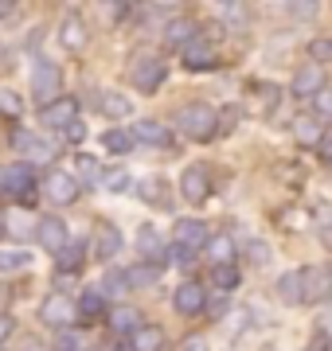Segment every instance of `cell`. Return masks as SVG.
<instances>
[{"label": "cell", "mask_w": 332, "mask_h": 351, "mask_svg": "<svg viewBox=\"0 0 332 351\" xmlns=\"http://www.w3.org/2000/svg\"><path fill=\"white\" fill-rule=\"evenodd\" d=\"M39 320L63 332V324H71V320H75V301H71V297H63V293L43 297V304H39Z\"/></svg>", "instance_id": "8fae6325"}, {"label": "cell", "mask_w": 332, "mask_h": 351, "mask_svg": "<svg viewBox=\"0 0 332 351\" xmlns=\"http://www.w3.org/2000/svg\"><path fill=\"white\" fill-rule=\"evenodd\" d=\"M153 281H156V269H145V265L129 269V285H153Z\"/></svg>", "instance_id": "f35d334b"}, {"label": "cell", "mask_w": 332, "mask_h": 351, "mask_svg": "<svg viewBox=\"0 0 332 351\" xmlns=\"http://www.w3.org/2000/svg\"><path fill=\"white\" fill-rule=\"evenodd\" d=\"M27 82H32V98L43 101V106L63 98V66L55 63V59H47V55H36Z\"/></svg>", "instance_id": "6da1fadb"}, {"label": "cell", "mask_w": 332, "mask_h": 351, "mask_svg": "<svg viewBox=\"0 0 332 351\" xmlns=\"http://www.w3.org/2000/svg\"><path fill=\"white\" fill-rule=\"evenodd\" d=\"M266 351H270V348H266Z\"/></svg>", "instance_id": "816d5d0a"}, {"label": "cell", "mask_w": 332, "mask_h": 351, "mask_svg": "<svg viewBox=\"0 0 332 351\" xmlns=\"http://www.w3.org/2000/svg\"><path fill=\"white\" fill-rule=\"evenodd\" d=\"M313 106H317V113H324V117H332V86H324L317 94V98H313Z\"/></svg>", "instance_id": "60d3db41"}, {"label": "cell", "mask_w": 332, "mask_h": 351, "mask_svg": "<svg viewBox=\"0 0 332 351\" xmlns=\"http://www.w3.org/2000/svg\"><path fill=\"white\" fill-rule=\"evenodd\" d=\"M301 289H305V304L313 301H324L332 293V277L324 265H309V269H301Z\"/></svg>", "instance_id": "e0dca14e"}, {"label": "cell", "mask_w": 332, "mask_h": 351, "mask_svg": "<svg viewBox=\"0 0 332 351\" xmlns=\"http://www.w3.org/2000/svg\"><path fill=\"white\" fill-rule=\"evenodd\" d=\"M12 145L24 152L27 160H32V168H36V164H51V160H55V152H59V149H55V141L39 137V133H27V129H20V133H16Z\"/></svg>", "instance_id": "8992f818"}, {"label": "cell", "mask_w": 332, "mask_h": 351, "mask_svg": "<svg viewBox=\"0 0 332 351\" xmlns=\"http://www.w3.org/2000/svg\"><path fill=\"white\" fill-rule=\"evenodd\" d=\"M63 137L71 141V145H78V141L86 137V125H82V121H71V125L63 129Z\"/></svg>", "instance_id": "b9f144b4"}, {"label": "cell", "mask_w": 332, "mask_h": 351, "mask_svg": "<svg viewBox=\"0 0 332 351\" xmlns=\"http://www.w3.org/2000/svg\"><path fill=\"white\" fill-rule=\"evenodd\" d=\"M289 12L301 16V20H313L317 16V4H289Z\"/></svg>", "instance_id": "f6af8a7d"}, {"label": "cell", "mask_w": 332, "mask_h": 351, "mask_svg": "<svg viewBox=\"0 0 332 351\" xmlns=\"http://www.w3.org/2000/svg\"><path fill=\"white\" fill-rule=\"evenodd\" d=\"M75 172H78V176H75L78 184H90V188H94V184L102 180V168H98V160H94V156H86V152H78Z\"/></svg>", "instance_id": "f1b7e54d"}, {"label": "cell", "mask_w": 332, "mask_h": 351, "mask_svg": "<svg viewBox=\"0 0 332 351\" xmlns=\"http://www.w3.org/2000/svg\"><path fill=\"white\" fill-rule=\"evenodd\" d=\"M20 269H32V250H0V277H12Z\"/></svg>", "instance_id": "484cf974"}, {"label": "cell", "mask_w": 332, "mask_h": 351, "mask_svg": "<svg viewBox=\"0 0 332 351\" xmlns=\"http://www.w3.org/2000/svg\"><path fill=\"white\" fill-rule=\"evenodd\" d=\"M215 285L219 289H235L239 285V269H235V265H215Z\"/></svg>", "instance_id": "d590c367"}, {"label": "cell", "mask_w": 332, "mask_h": 351, "mask_svg": "<svg viewBox=\"0 0 332 351\" xmlns=\"http://www.w3.org/2000/svg\"><path fill=\"white\" fill-rule=\"evenodd\" d=\"M75 313H82L86 320H102V316H106V297H102V289H86V293L78 297Z\"/></svg>", "instance_id": "cb8c5ba5"}, {"label": "cell", "mask_w": 332, "mask_h": 351, "mask_svg": "<svg viewBox=\"0 0 332 351\" xmlns=\"http://www.w3.org/2000/svg\"><path fill=\"white\" fill-rule=\"evenodd\" d=\"M320 160H324V164H332V133H329L324 141H320Z\"/></svg>", "instance_id": "7dc6e473"}, {"label": "cell", "mask_w": 332, "mask_h": 351, "mask_svg": "<svg viewBox=\"0 0 332 351\" xmlns=\"http://www.w3.org/2000/svg\"><path fill=\"white\" fill-rule=\"evenodd\" d=\"M172 239H176L180 250H204L207 242H211V230H207L200 219H176V226H172Z\"/></svg>", "instance_id": "30bf717a"}, {"label": "cell", "mask_w": 332, "mask_h": 351, "mask_svg": "<svg viewBox=\"0 0 332 351\" xmlns=\"http://www.w3.org/2000/svg\"><path fill=\"white\" fill-rule=\"evenodd\" d=\"M165 75H168V66H165V59H156V55H137L133 66H129V82H133V90H141V94H156V90L165 86Z\"/></svg>", "instance_id": "3957f363"}, {"label": "cell", "mask_w": 332, "mask_h": 351, "mask_svg": "<svg viewBox=\"0 0 332 351\" xmlns=\"http://www.w3.org/2000/svg\"><path fill=\"white\" fill-rule=\"evenodd\" d=\"M141 199H145V203H168L165 180H161V176H149V180L141 184Z\"/></svg>", "instance_id": "1f68e13d"}, {"label": "cell", "mask_w": 332, "mask_h": 351, "mask_svg": "<svg viewBox=\"0 0 332 351\" xmlns=\"http://www.w3.org/2000/svg\"><path fill=\"white\" fill-rule=\"evenodd\" d=\"M8 12H12V4H4V0H0V20H4Z\"/></svg>", "instance_id": "681fc988"}, {"label": "cell", "mask_w": 332, "mask_h": 351, "mask_svg": "<svg viewBox=\"0 0 332 351\" xmlns=\"http://www.w3.org/2000/svg\"><path fill=\"white\" fill-rule=\"evenodd\" d=\"M36 242L47 254H59L67 242H71V230H67V223L59 219V215H43V219L36 223Z\"/></svg>", "instance_id": "52a82bcc"}, {"label": "cell", "mask_w": 332, "mask_h": 351, "mask_svg": "<svg viewBox=\"0 0 332 351\" xmlns=\"http://www.w3.org/2000/svg\"><path fill=\"white\" fill-rule=\"evenodd\" d=\"M55 348H59V351H78V336H75V332H59Z\"/></svg>", "instance_id": "7bdbcfd3"}, {"label": "cell", "mask_w": 332, "mask_h": 351, "mask_svg": "<svg viewBox=\"0 0 332 351\" xmlns=\"http://www.w3.org/2000/svg\"><path fill=\"white\" fill-rule=\"evenodd\" d=\"M126 289H129V277H126V274H106L102 297H106V293H126Z\"/></svg>", "instance_id": "74e56055"}, {"label": "cell", "mask_w": 332, "mask_h": 351, "mask_svg": "<svg viewBox=\"0 0 332 351\" xmlns=\"http://www.w3.org/2000/svg\"><path fill=\"white\" fill-rule=\"evenodd\" d=\"M172 308H176L180 316H200L207 308V293L200 281H184V285L172 293Z\"/></svg>", "instance_id": "7c38bea8"}, {"label": "cell", "mask_w": 332, "mask_h": 351, "mask_svg": "<svg viewBox=\"0 0 332 351\" xmlns=\"http://www.w3.org/2000/svg\"><path fill=\"white\" fill-rule=\"evenodd\" d=\"M294 137H297V145H320L324 141V129H320V121L317 117H297L294 121Z\"/></svg>", "instance_id": "d4e9b609"}, {"label": "cell", "mask_w": 332, "mask_h": 351, "mask_svg": "<svg viewBox=\"0 0 332 351\" xmlns=\"http://www.w3.org/2000/svg\"><path fill=\"white\" fill-rule=\"evenodd\" d=\"M246 258H250V262L254 265H266L270 262V250H266V242H246Z\"/></svg>", "instance_id": "8d00e7d4"}, {"label": "cell", "mask_w": 332, "mask_h": 351, "mask_svg": "<svg viewBox=\"0 0 332 351\" xmlns=\"http://www.w3.org/2000/svg\"><path fill=\"white\" fill-rule=\"evenodd\" d=\"M137 250H141V258H149V262H165V258H168L165 234H161L153 223H141L137 226Z\"/></svg>", "instance_id": "ac0fdd59"}, {"label": "cell", "mask_w": 332, "mask_h": 351, "mask_svg": "<svg viewBox=\"0 0 332 351\" xmlns=\"http://www.w3.org/2000/svg\"><path fill=\"white\" fill-rule=\"evenodd\" d=\"M180 195L192 203V207L207 203V195H211V172H207L204 164H188L180 172Z\"/></svg>", "instance_id": "5b68a950"}, {"label": "cell", "mask_w": 332, "mask_h": 351, "mask_svg": "<svg viewBox=\"0 0 332 351\" xmlns=\"http://www.w3.org/2000/svg\"><path fill=\"white\" fill-rule=\"evenodd\" d=\"M192 39H195V24H192V20H172V24L165 27V43H168V47L184 51Z\"/></svg>", "instance_id": "603a6c76"}, {"label": "cell", "mask_w": 332, "mask_h": 351, "mask_svg": "<svg viewBox=\"0 0 332 351\" xmlns=\"http://www.w3.org/2000/svg\"><path fill=\"white\" fill-rule=\"evenodd\" d=\"M309 59H313V63H332V39H313V43H309Z\"/></svg>", "instance_id": "e575fe53"}, {"label": "cell", "mask_w": 332, "mask_h": 351, "mask_svg": "<svg viewBox=\"0 0 332 351\" xmlns=\"http://www.w3.org/2000/svg\"><path fill=\"white\" fill-rule=\"evenodd\" d=\"M133 141H145L153 149H172V133H168L165 121H153V117H141L133 121Z\"/></svg>", "instance_id": "d6986e66"}, {"label": "cell", "mask_w": 332, "mask_h": 351, "mask_svg": "<svg viewBox=\"0 0 332 351\" xmlns=\"http://www.w3.org/2000/svg\"><path fill=\"white\" fill-rule=\"evenodd\" d=\"M86 39H90V32L78 16H67L63 24H59V43H63V51H82Z\"/></svg>", "instance_id": "ffe728a7"}, {"label": "cell", "mask_w": 332, "mask_h": 351, "mask_svg": "<svg viewBox=\"0 0 332 351\" xmlns=\"http://www.w3.org/2000/svg\"><path fill=\"white\" fill-rule=\"evenodd\" d=\"M207 308H211V313H215V316H223V313H227V301H211V304H207Z\"/></svg>", "instance_id": "c3c4849f"}, {"label": "cell", "mask_w": 332, "mask_h": 351, "mask_svg": "<svg viewBox=\"0 0 332 351\" xmlns=\"http://www.w3.org/2000/svg\"><path fill=\"white\" fill-rule=\"evenodd\" d=\"M39 121L47 129H59L63 133L71 121H78V101L75 98H59V101H51V106H43L39 110Z\"/></svg>", "instance_id": "5bb4252c"}, {"label": "cell", "mask_w": 332, "mask_h": 351, "mask_svg": "<svg viewBox=\"0 0 332 351\" xmlns=\"http://www.w3.org/2000/svg\"><path fill=\"white\" fill-rule=\"evenodd\" d=\"M289 90H294V98H317L320 90H324V71H320L317 63L297 66V75H294V82H289Z\"/></svg>", "instance_id": "2e32d148"}, {"label": "cell", "mask_w": 332, "mask_h": 351, "mask_svg": "<svg viewBox=\"0 0 332 351\" xmlns=\"http://www.w3.org/2000/svg\"><path fill=\"white\" fill-rule=\"evenodd\" d=\"M98 113H106L110 121H126V117H133V98H129L126 90L106 86L98 94Z\"/></svg>", "instance_id": "9a60e30c"}, {"label": "cell", "mask_w": 332, "mask_h": 351, "mask_svg": "<svg viewBox=\"0 0 332 351\" xmlns=\"http://www.w3.org/2000/svg\"><path fill=\"white\" fill-rule=\"evenodd\" d=\"M102 149L106 152H129L133 149V133H126V129H106L102 133Z\"/></svg>", "instance_id": "4dcf8cb0"}, {"label": "cell", "mask_w": 332, "mask_h": 351, "mask_svg": "<svg viewBox=\"0 0 332 351\" xmlns=\"http://www.w3.org/2000/svg\"><path fill=\"white\" fill-rule=\"evenodd\" d=\"M43 191H47V199H51V203H59V207H71V203L78 199L82 184H78L71 172H51V176H47V184H43Z\"/></svg>", "instance_id": "4fadbf2b"}, {"label": "cell", "mask_w": 332, "mask_h": 351, "mask_svg": "<svg viewBox=\"0 0 332 351\" xmlns=\"http://www.w3.org/2000/svg\"><path fill=\"white\" fill-rule=\"evenodd\" d=\"M180 63L188 66V71H215L219 66V51H215V43H207V39L195 36L188 47L180 51Z\"/></svg>", "instance_id": "9c48e42d"}, {"label": "cell", "mask_w": 332, "mask_h": 351, "mask_svg": "<svg viewBox=\"0 0 332 351\" xmlns=\"http://www.w3.org/2000/svg\"><path fill=\"white\" fill-rule=\"evenodd\" d=\"M102 188L110 191V195H126V191H133V176H129L126 168H114V172H102Z\"/></svg>", "instance_id": "f546056e"}, {"label": "cell", "mask_w": 332, "mask_h": 351, "mask_svg": "<svg viewBox=\"0 0 332 351\" xmlns=\"http://www.w3.org/2000/svg\"><path fill=\"white\" fill-rule=\"evenodd\" d=\"M4 234H8V230H4V215H0V239H4Z\"/></svg>", "instance_id": "f907efd6"}, {"label": "cell", "mask_w": 332, "mask_h": 351, "mask_svg": "<svg viewBox=\"0 0 332 351\" xmlns=\"http://www.w3.org/2000/svg\"><path fill=\"white\" fill-rule=\"evenodd\" d=\"M16 332V320L8 313H0V343H8V336Z\"/></svg>", "instance_id": "ee69618b"}, {"label": "cell", "mask_w": 332, "mask_h": 351, "mask_svg": "<svg viewBox=\"0 0 332 351\" xmlns=\"http://www.w3.org/2000/svg\"><path fill=\"white\" fill-rule=\"evenodd\" d=\"M90 246H94V258H98V262H110V258L126 246V234H121L110 219H102V223H94V239H90Z\"/></svg>", "instance_id": "ba28073f"}, {"label": "cell", "mask_w": 332, "mask_h": 351, "mask_svg": "<svg viewBox=\"0 0 332 351\" xmlns=\"http://www.w3.org/2000/svg\"><path fill=\"white\" fill-rule=\"evenodd\" d=\"M110 328H114L117 336H133V332H137V308H126V304H117V308H110Z\"/></svg>", "instance_id": "83f0119b"}, {"label": "cell", "mask_w": 332, "mask_h": 351, "mask_svg": "<svg viewBox=\"0 0 332 351\" xmlns=\"http://www.w3.org/2000/svg\"><path fill=\"white\" fill-rule=\"evenodd\" d=\"M223 16L230 20V27H243V20H246V8H243V4H223Z\"/></svg>", "instance_id": "ab89813d"}, {"label": "cell", "mask_w": 332, "mask_h": 351, "mask_svg": "<svg viewBox=\"0 0 332 351\" xmlns=\"http://www.w3.org/2000/svg\"><path fill=\"white\" fill-rule=\"evenodd\" d=\"M204 250L211 254V262H215V265H230V258H235V246H230V239H211Z\"/></svg>", "instance_id": "d6a6232c"}, {"label": "cell", "mask_w": 332, "mask_h": 351, "mask_svg": "<svg viewBox=\"0 0 332 351\" xmlns=\"http://www.w3.org/2000/svg\"><path fill=\"white\" fill-rule=\"evenodd\" d=\"M278 297L285 304H305V289H301V269H289V274L278 277Z\"/></svg>", "instance_id": "44dd1931"}, {"label": "cell", "mask_w": 332, "mask_h": 351, "mask_svg": "<svg viewBox=\"0 0 332 351\" xmlns=\"http://www.w3.org/2000/svg\"><path fill=\"white\" fill-rule=\"evenodd\" d=\"M0 110L8 113V117H20V113H24L20 94H16V90H8V86H0Z\"/></svg>", "instance_id": "836d02e7"}, {"label": "cell", "mask_w": 332, "mask_h": 351, "mask_svg": "<svg viewBox=\"0 0 332 351\" xmlns=\"http://www.w3.org/2000/svg\"><path fill=\"white\" fill-rule=\"evenodd\" d=\"M0 191L12 195V199H20V203H27L32 195H36V168H32L27 160L0 168Z\"/></svg>", "instance_id": "277c9868"}, {"label": "cell", "mask_w": 332, "mask_h": 351, "mask_svg": "<svg viewBox=\"0 0 332 351\" xmlns=\"http://www.w3.org/2000/svg\"><path fill=\"white\" fill-rule=\"evenodd\" d=\"M180 129L188 141H211L219 133V113L207 101H192L180 110Z\"/></svg>", "instance_id": "7a4b0ae2"}, {"label": "cell", "mask_w": 332, "mask_h": 351, "mask_svg": "<svg viewBox=\"0 0 332 351\" xmlns=\"http://www.w3.org/2000/svg\"><path fill=\"white\" fill-rule=\"evenodd\" d=\"M161 348H165V332L153 324H141L129 339V351H161Z\"/></svg>", "instance_id": "7402d4cb"}, {"label": "cell", "mask_w": 332, "mask_h": 351, "mask_svg": "<svg viewBox=\"0 0 332 351\" xmlns=\"http://www.w3.org/2000/svg\"><path fill=\"white\" fill-rule=\"evenodd\" d=\"M82 258H86V242H75V239H71L63 250L55 254V262H59V274H63V269H67V274H71V269H78V265H82Z\"/></svg>", "instance_id": "4316f807"}, {"label": "cell", "mask_w": 332, "mask_h": 351, "mask_svg": "<svg viewBox=\"0 0 332 351\" xmlns=\"http://www.w3.org/2000/svg\"><path fill=\"white\" fill-rule=\"evenodd\" d=\"M184 351H207V339L204 336H188L184 339Z\"/></svg>", "instance_id": "bcb514c9"}]
</instances>
